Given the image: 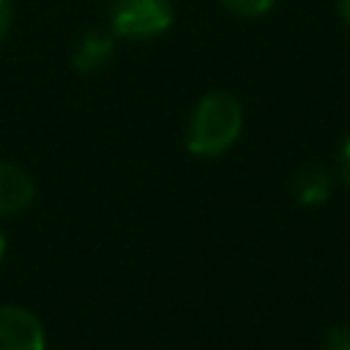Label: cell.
Here are the masks:
<instances>
[{
	"label": "cell",
	"mask_w": 350,
	"mask_h": 350,
	"mask_svg": "<svg viewBox=\"0 0 350 350\" xmlns=\"http://www.w3.org/2000/svg\"><path fill=\"white\" fill-rule=\"evenodd\" d=\"M334 189V178L325 167L317 164H304L301 170H295L293 180H290V191L295 197V202L306 205V208H317L331 197Z\"/></svg>",
	"instance_id": "obj_6"
},
{
	"label": "cell",
	"mask_w": 350,
	"mask_h": 350,
	"mask_svg": "<svg viewBox=\"0 0 350 350\" xmlns=\"http://www.w3.org/2000/svg\"><path fill=\"white\" fill-rule=\"evenodd\" d=\"M112 52H115L112 30L109 33L107 30H85L71 49V66L82 74H93L109 63Z\"/></svg>",
	"instance_id": "obj_5"
},
{
	"label": "cell",
	"mask_w": 350,
	"mask_h": 350,
	"mask_svg": "<svg viewBox=\"0 0 350 350\" xmlns=\"http://www.w3.org/2000/svg\"><path fill=\"white\" fill-rule=\"evenodd\" d=\"M11 22H14V0H0V41L11 30Z\"/></svg>",
	"instance_id": "obj_9"
},
{
	"label": "cell",
	"mask_w": 350,
	"mask_h": 350,
	"mask_svg": "<svg viewBox=\"0 0 350 350\" xmlns=\"http://www.w3.org/2000/svg\"><path fill=\"white\" fill-rule=\"evenodd\" d=\"M243 129L241 101L227 90L205 93L189 115L186 123V148L200 159L221 156L235 145Z\"/></svg>",
	"instance_id": "obj_1"
},
{
	"label": "cell",
	"mask_w": 350,
	"mask_h": 350,
	"mask_svg": "<svg viewBox=\"0 0 350 350\" xmlns=\"http://www.w3.org/2000/svg\"><path fill=\"white\" fill-rule=\"evenodd\" d=\"M0 350H46L41 320L22 306H0Z\"/></svg>",
	"instance_id": "obj_3"
},
{
	"label": "cell",
	"mask_w": 350,
	"mask_h": 350,
	"mask_svg": "<svg viewBox=\"0 0 350 350\" xmlns=\"http://www.w3.org/2000/svg\"><path fill=\"white\" fill-rule=\"evenodd\" d=\"M339 172H342V178H345V183L350 186V137L345 139V145H342V150H339Z\"/></svg>",
	"instance_id": "obj_10"
},
{
	"label": "cell",
	"mask_w": 350,
	"mask_h": 350,
	"mask_svg": "<svg viewBox=\"0 0 350 350\" xmlns=\"http://www.w3.org/2000/svg\"><path fill=\"white\" fill-rule=\"evenodd\" d=\"M336 8H339V16L345 19V25H350V0H336Z\"/></svg>",
	"instance_id": "obj_11"
},
{
	"label": "cell",
	"mask_w": 350,
	"mask_h": 350,
	"mask_svg": "<svg viewBox=\"0 0 350 350\" xmlns=\"http://www.w3.org/2000/svg\"><path fill=\"white\" fill-rule=\"evenodd\" d=\"M325 350H350V331L347 328H334L325 339Z\"/></svg>",
	"instance_id": "obj_8"
},
{
	"label": "cell",
	"mask_w": 350,
	"mask_h": 350,
	"mask_svg": "<svg viewBox=\"0 0 350 350\" xmlns=\"http://www.w3.org/2000/svg\"><path fill=\"white\" fill-rule=\"evenodd\" d=\"M172 22V0H115L109 8V30L118 38L150 41L164 36Z\"/></svg>",
	"instance_id": "obj_2"
},
{
	"label": "cell",
	"mask_w": 350,
	"mask_h": 350,
	"mask_svg": "<svg viewBox=\"0 0 350 350\" xmlns=\"http://www.w3.org/2000/svg\"><path fill=\"white\" fill-rule=\"evenodd\" d=\"M3 254H5V235L0 232V260H3Z\"/></svg>",
	"instance_id": "obj_12"
},
{
	"label": "cell",
	"mask_w": 350,
	"mask_h": 350,
	"mask_svg": "<svg viewBox=\"0 0 350 350\" xmlns=\"http://www.w3.org/2000/svg\"><path fill=\"white\" fill-rule=\"evenodd\" d=\"M36 197V183L30 172L19 164L0 161V216L25 211Z\"/></svg>",
	"instance_id": "obj_4"
},
{
	"label": "cell",
	"mask_w": 350,
	"mask_h": 350,
	"mask_svg": "<svg viewBox=\"0 0 350 350\" xmlns=\"http://www.w3.org/2000/svg\"><path fill=\"white\" fill-rule=\"evenodd\" d=\"M227 11H232L235 16H243V19H260L265 14L273 11L276 0H219Z\"/></svg>",
	"instance_id": "obj_7"
}]
</instances>
